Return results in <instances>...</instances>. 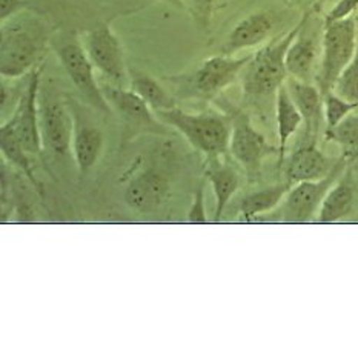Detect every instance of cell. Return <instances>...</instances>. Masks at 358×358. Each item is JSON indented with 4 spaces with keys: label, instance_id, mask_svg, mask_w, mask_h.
I'll return each instance as SVG.
<instances>
[{
    "label": "cell",
    "instance_id": "1",
    "mask_svg": "<svg viewBox=\"0 0 358 358\" xmlns=\"http://www.w3.org/2000/svg\"><path fill=\"white\" fill-rule=\"evenodd\" d=\"M48 31L42 19L22 11L2 22L0 74L3 79H19L33 71L46 50Z\"/></svg>",
    "mask_w": 358,
    "mask_h": 358
},
{
    "label": "cell",
    "instance_id": "2",
    "mask_svg": "<svg viewBox=\"0 0 358 358\" xmlns=\"http://www.w3.org/2000/svg\"><path fill=\"white\" fill-rule=\"evenodd\" d=\"M313 10L303 13L297 25L282 37H277L269 42L262 50L252 54L248 62L243 73H241V87H243L245 97L252 100H263L277 94L280 87H283L287 80L286 69V52L289 50L294 38L297 37L300 29L313 15Z\"/></svg>",
    "mask_w": 358,
    "mask_h": 358
},
{
    "label": "cell",
    "instance_id": "3",
    "mask_svg": "<svg viewBox=\"0 0 358 358\" xmlns=\"http://www.w3.org/2000/svg\"><path fill=\"white\" fill-rule=\"evenodd\" d=\"M155 115L160 122L171 124L182 132L196 150L208 154L209 157L229 152L232 132L231 115L215 113L189 114L177 106L173 110L157 111Z\"/></svg>",
    "mask_w": 358,
    "mask_h": 358
},
{
    "label": "cell",
    "instance_id": "4",
    "mask_svg": "<svg viewBox=\"0 0 358 358\" xmlns=\"http://www.w3.org/2000/svg\"><path fill=\"white\" fill-rule=\"evenodd\" d=\"M358 43V19L351 17L324 23L322 37V60L315 77L322 94L334 91L340 74L352 60Z\"/></svg>",
    "mask_w": 358,
    "mask_h": 358
},
{
    "label": "cell",
    "instance_id": "5",
    "mask_svg": "<svg viewBox=\"0 0 358 358\" xmlns=\"http://www.w3.org/2000/svg\"><path fill=\"white\" fill-rule=\"evenodd\" d=\"M346 160L341 159L338 166L332 173L317 182H300L287 191L282 203L275 211L282 222L306 223L320 211L323 199L338 178L343 176Z\"/></svg>",
    "mask_w": 358,
    "mask_h": 358
},
{
    "label": "cell",
    "instance_id": "6",
    "mask_svg": "<svg viewBox=\"0 0 358 358\" xmlns=\"http://www.w3.org/2000/svg\"><path fill=\"white\" fill-rule=\"evenodd\" d=\"M231 119L232 132L229 152L245 168L246 174L254 178L260 174L263 160L272 154H278V148L266 142V138L254 128L251 119L243 111H232Z\"/></svg>",
    "mask_w": 358,
    "mask_h": 358
},
{
    "label": "cell",
    "instance_id": "7",
    "mask_svg": "<svg viewBox=\"0 0 358 358\" xmlns=\"http://www.w3.org/2000/svg\"><path fill=\"white\" fill-rule=\"evenodd\" d=\"M83 48L92 65L111 83L123 87L128 83L122 43L110 25H100L83 34Z\"/></svg>",
    "mask_w": 358,
    "mask_h": 358
},
{
    "label": "cell",
    "instance_id": "8",
    "mask_svg": "<svg viewBox=\"0 0 358 358\" xmlns=\"http://www.w3.org/2000/svg\"><path fill=\"white\" fill-rule=\"evenodd\" d=\"M38 122L45 150H50L59 159L66 157L74 136L71 108L59 97H38Z\"/></svg>",
    "mask_w": 358,
    "mask_h": 358
},
{
    "label": "cell",
    "instance_id": "9",
    "mask_svg": "<svg viewBox=\"0 0 358 358\" xmlns=\"http://www.w3.org/2000/svg\"><path fill=\"white\" fill-rule=\"evenodd\" d=\"M38 97H41V68L29 73L27 88L17 100L13 114L6 122L11 123L15 136L29 155H42L43 140L38 122Z\"/></svg>",
    "mask_w": 358,
    "mask_h": 358
},
{
    "label": "cell",
    "instance_id": "10",
    "mask_svg": "<svg viewBox=\"0 0 358 358\" xmlns=\"http://www.w3.org/2000/svg\"><path fill=\"white\" fill-rule=\"evenodd\" d=\"M57 56L60 59L62 66L65 68L69 79L73 80L74 87L80 91L83 99L91 103L96 110L102 113H110L111 105L103 94L102 87L94 77V65L90 60L83 45L79 42H69L62 45L59 48Z\"/></svg>",
    "mask_w": 358,
    "mask_h": 358
},
{
    "label": "cell",
    "instance_id": "11",
    "mask_svg": "<svg viewBox=\"0 0 358 358\" xmlns=\"http://www.w3.org/2000/svg\"><path fill=\"white\" fill-rule=\"evenodd\" d=\"M251 57L252 54H248L243 57L220 54V56L206 59L196 69V73L189 77L191 90L201 97H213L219 94L220 91L228 88L238 79V76L243 73Z\"/></svg>",
    "mask_w": 358,
    "mask_h": 358
},
{
    "label": "cell",
    "instance_id": "12",
    "mask_svg": "<svg viewBox=\"0 0 358 358\" xmlns=\"http://www.w3.org/2000/svg\"><path fill=\"white\" fill-rule=\"evenodd\" d=\"M341 159L334 160L324 155L315 143H306L292 155L286 163L285 173L287 183L295 185L300 182H317L328 177L338 166Z\"/></svg>",
    "mask_w": 358,
    "mask_h": 358
},
{
    "label": "cell",
    "instance_id": "13",
    "mask_svg": "<svg viewBox=\"0 0 358 358\" xmlns=\"http://www.w3.org/2000/svg\"><path fill=\"white\" fill-rule=\"evenodd\" d=\"M169 196V182L155 171L134 177L124 189V201L137 213H152L165 203Z\"/></svg>",
    "mask_w": 358,
    "mask_h": 358
},
{
    "label": "cell",
    "instance_id": "14",
    "mask_svg": "<svg viewBox=\"0 0 358 358\" xmlns=\"http://www.w3.org/2000/svg\"><path fill=\"white\" fill-rule=\"evenodd\" d=\"M274 15L268 11L249 14L231 31L227 42L222 46V54L234 56L238 51L255 48V46L262 45L264 41H268L272 29H274Z\"/></svg>",
    "mask_w": 358,
    "mask_h": 358
},
{
    "label": "cell",
    "instance_id": "15",
    "mask_svg": "<svg viewBox=\"0 0 358 358\" xmlns=\"http://www.w3.org/2000/svg\"><path fill=\"white\" fill-rule=\"evenodd\" d=\"M286 87L289 90L294 103L297 105L303 115L306 137L309 140L308 143H315V136L324 120V96L317 85L292 79V77H287Z\"/></svg>",
    "mask_w": 358,
    "mask_h": 358
},
{
    "label": "cell",
    "instance_id": "16",
    "mask_svg": "<svg viewBox=\"0 0 358 358\" xmlns=\"http://www.w3.org/2000/svg\"><path fill=\"white\" fill-rule=\"evenodd\" d=\"M103 94L108 103L114 108L115 111L120 113L122 117L137 127L152 128L154 131L159 128V122L154 117L151 106L140 97L134 90H127L117 85L110 83L102 87Z\"/></svg>",
    "mask_w": 358,
    "mask_h": 358
},
{
    "label": "cell",
    "instance_id": "17",
    "mask_svg": "<svg viewBox=\"0 0 358 358\" xmlns=\"http://www.w3.org/2000/svg\"><path fill=\"white\" fill-rule=\"evenodd\" d=\"M74 115V136H73V154L76 165L80 173L88 171L96 165L103 148V134L94 124L77 113V108H71Z\"/></svg>",
    "mask_w": 358,
    "mask_h": 358
},
{
    "label": "cell",
    "instance_id": "18",
    "mask_svg": "<svg viewBox=\"0 0 358 358\" xmlns=\"http://www.w3.org/2000/svg\"><path fill=\"white\" fill-rule=\"evenodd\" d=\"M309 22V20H308ZM300 29L297 37L294 38L289 50L286 52V69L287 76L301 82H309L317 77V60L318 45L314 34L306 33V25Z\"/></svg>",
    "mask_w": 358,
    "mask_h": 358
},
{
    "label": "cell",
    "instance_id": "19",
    "mask_svg": "<svg viewBox=\"0 0 358 358\" xmlns=\"http://www.w3.org/2000/svg\"><path fill=\"white\" fill-rule=\"evenodd\" d=\"M355 201V189L349 174L338 178L326 194L318 211V223H336L351 214Z\"/></svg>",
    "mask_w": 358,
    "mask_h": 358
},
{
    "label": "cell",
    "instance_id": "20",
    "mask_svg": "<svg viewBox=\"0 0 358 358\" xmlns=\"http://www.w3.org/2000/svg\"><path fill=\"white\" fill-rule=\"evenodd\" d=\"M275 120L278 132V155L280 163H282L287 142L303 123V115L299 111L297 105L294 103L286 83L283 87H280L275 94Z\"/></svg>",
    "mask_w": 358,
    "mask_h": 358
},
{
    "label": "cell",
    "instance_id": "21",
    "mask_svg": "<svg viewBox=\"0 0 358 358\" xmlns=\"http://www.w3.org/2000/svg\"><path fill=\"white\" fill-rule=\"evenodd\" d=\"M206 176L215 196V222H219L231 199L238 189L240 177L234 168L217 162L208 168Z\"/></svg>",
    "mask_w": 358,
    "mask_h": 358
},
{
    "label": "cell",
    "instance_id": "22",
    "mask_svg": "<svg viewBox=\"0 0 358 358\" xmlns=\"http://www.w3.org/2000/svg\"><path fill=\"white\" fill-rule=\"evenodd\" d=\"M291 189V183H278L269 188H264L262 191H255L249 194L243 200H241V215H243L245 222H251L254 217L274 211L278 205L282 203L287 191Z\"/></svg>",
    "mask_w": 358,
    "mask_h": 358
},
{
    "label": "cell",
    "instance_id": "23",
    "mask_svg": "<svg viewBox=\"0 0 358 358\" xmlns=\"http://www.w3.org/2000/svg\"><path fill=\"white\" fill-rule=\"evenodd\" d=\"M131 90H134L145 102L151 106L154 113L166 111L176 108V100L173 96L162 87V85L145 73H131L129 77Z\"/></svg>",
    "mask_w": 358,
    "mask_h": 358
},
{
    "label": "cell",
    "instance_id": "24",
    "mask_svg": "<svg viewBox=\"0 0 358 358\" xmlns=\"http://www.w3.org/2000/svg\"><path fill=\"white\" fill-rule=\"evenodd\" d=\"M0 148H2L3 157L14 165L17 169H20L25 174L34 186H38L34 173L33 165H31L29 154L27 152L25 148L22 146L19 137L15 136L14 128L11 127L10 122H3L2 128H0Z\"/></svg>",
    "mask_w": 358,
    "mask_h": 358
},
{
    "label": "cell",
    "instance_id": "25",
    "mask_svg": "<svg viewBox=\"0 0 358 358\" xmlns=\"http://www.w3.org/2000/svg\"><path fill=\"white\" fill-rule=\"evenodd\" d=\"M326 138L340 145L346 162L358 159V114L352 113L337 127L326 129Z\"/></svg>",
    "mask_w": 358,
    "mask_h": 358
},
{
    "label": "cell",
    "instance_id": "26",
    "mask_svg": "<svg viewBox=\"0 0 358 358\" xmlns=\"http://www.w3.org/2000/svg\"><path fill=\"white\" fill-rule=\"evenodd\" d=\"M358 110V100H346L331 91L324 94V122L326 129L334 127Z\"/></svg>",
    "mask_w": 358,
    "mask_h": 358
},
{
    "label": "cell",
    "instance_id": "27",
    "mask_svg": "<svg viewBox=\"0 0 358 358\" xmlns=\"http://www.w3.org/2000/svg\"><path fill=\"white\" fill-rule=\"evenodd\" d=\"M334 92L346 100H358V43L354 57L340 74Z\"/></svg>",
    "mask_w": 358,
    "mask_h": 358
},
{
    "label": "cell",
    "instance_id": "28",
    "mask_svg": "<svg viewBox=\"0 0 358 358\" xmlns=\"http://www.w3.org/2000/svg\"><path fill=\"white\" fill-rule=\"evenodd\" d=\"M186 8L191 11L192 19L197 25L203 29L209 28V23L213 19L214 3L215 0H183Z\"/></svg>",
    "mask_w": 358,
    "mask_h": 358
},
{
    "label": "cell",
    "instance_id": "29",
    "mask_svg": "<svg viewBox=\"0 0 358 358\" xmlns=\"http://www.w3.org/2000/svg\"><path fill=\"white\" fill-rule=\"evenodd\" d=\"M357 10H358V0H337V3L331 8L328 14H326L324 23L351 17V15L357 13Z\"/></svg>",
    "mask_w": 358,
    "mask_h": 358
},
{
    "label": "cell",
    "instance_id": "30",
    "mask_svg": "<svg viewBox=\"0 0 358 358\" xmlns=\"http://www.w3.org/2000/svg\"><path fill=\"white\" fill-rule=\"evenodd\" d=\"M188 222L194 224H205L208 222L206 211H205V194H203V185L200 186L196 197H194V203L188 213Z\"/></svg>",
    "mask_w": 358,
    "mask_h": 358
},
{
    "label": "cell",
    "instance_id": "31",
    "mask_svg": "<svg viewBox=\"0 0 358 358\" xmlns=\"http://www.w3.org/2000/svg\"><path fill=\"white\" fill-rule=\"evenodd\" d=\"M29 8L27 0H0V20L5 22L15 14L27 11Z\"/></svg>",
    "mask_w": 358,
    "mask_h": 358
},
{
    "label": "cell",
    "instance_id": "32",
    "mask_svg": "<svg viewBox=\"0 0 358 358\" xmlns=\"http://www.w3.org/2000/svg\"><path fill=\"white\" fill-rule=\"evenodd\" d=\"M289 2H291L294 6L301 8V10L308 11V10H313V8H315L318 0H289Z\"/></svg>",
    "mask_w": 358,
    "mask_h": 358
},
{
    "label": "cell",
    "instance_id": "33",
    "mask_svg": "<svg viewBox=\"0 0 358 358\" xmlns=\"http://www.w3.org/2000/svg\"><path fill=\"white\" fill-rule=\"evenodd\" d=\"M166 2L173 3V5H174V6H177V8H180V10H185V8H186V5H185L183 0H166Z\"/></svg>",
    "mask_w": 358,
    "mask_h": 358
}]
</instances>
